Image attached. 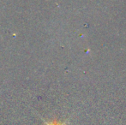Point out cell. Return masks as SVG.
I'll return each instance as SVG.
<instances>
[{
    "label": "cell",
    "mask_w": 126,
    "mask_h": 125,
    "mask_svg": "<svg viewBox=\"0 0 126 125\" xmlns=\"http://www.w3.org/2000/svg\"><path fill=\"white\" fill-rule=\"evenodd\" d=\"M45 125H66V123H58L56 121H53V122H46L45 121Z\"/></svg>",
    "instance_id": "6da1fadb"
}]
</instances>
